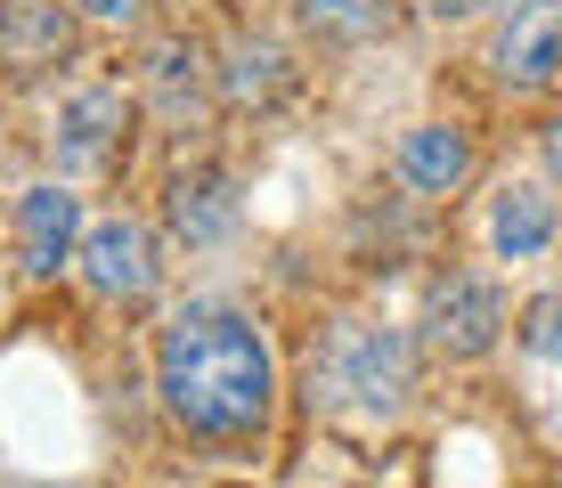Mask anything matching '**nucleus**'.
Instances as JSON below:
<instances>
[{"mask_svg":"<svg viewBox=\"0 0 562 488\" xmlns=\"http://www.w3.org/2000/svg\"><path fill=\"white\" fill-rule=\"evenodd\" d=\"M155 390L196 440H254L278 407V359L254 309L188 302L155 342Z\"/></svg>","mask_w":562,"mask_h":488,"instance_id":"obj_1","label":"nucleus"},{"mask_svg":"<svg viewBox=\"0 0 562 488\" xmlns=\"http://www.w3.org/2000/svg\"><path fill=\"white\" fill-rule=\"evenodd\" d=\"M416 390V350L400 326H375V318H342L318 350V399L342 407L359 423H392Z\"/></svg>","mask_w":562,"mask_h":488,"instance_id":"obj_2","label":"nucleus"},{"mask_svg":"<svg viewBox=\"0 0 562 488\" xmlns=\"http://www.w3.org/2000/svg\"><path fill=\"white\" fill-rule=\"evenodd\" d=\"M497 334H506V293L490 277L457 269V277H440L424 293V350H440V359H481Z\"/></svg>","mask_w":562,"mask_h":488,"instance_id":"obj_3","label":"nucleus"},{"mask_svg":"<svg viewBox=\"0 0 562 488\" xmlns=\"http://www.w3.org/2000/svg\"><path fill=\"white\" fill-rule=\"evenodd\" d=\"M74 261H82V285L99 293V302H147L155 293V237L139 220H123V212L99 220V228H82V252H74Z\"/></svg>","mask_w":562,"mask_h":488,"instance_id":"obj_4","label":"nucleus"},{"mask_svg":"<svg viewBox=\"0 0 562 488\" xmlns=\"http://www.w3.org/2000/svg\"><path fill=\"white\" fill-rule=\"evenodd\" d=\"M490 66L506 90H547L562 82V0H521L506 33L490 42Z\"/></svg>","mask_w":562,"mask_h":488,"instance_id":"obj_5","label":"nucleus"},{"mask_svg":"<svg viewBox=\"0 0 562 488\" xmlns=\"http://www.w3.org/2000/svg\"><path fill=\"white\" fill-rule=\"evenodd\" d=\"M82 252V195L74 188H25L16 195V261H25V277H57V269Z\"/></svg>","mask_w":562,"mask_h":488,"instance_id":"obj_6","label":"nucleus"},{"mask_svg":"<svg viewBox=\"0 0 562 488\" xmlns=\"http://www.w3.org/2000/svg\"><path fill=\"white\" fill-rule=\"evenodd\" d=\"M123 130H131V98L114 82H90L66 114H57V163L66 171H106L114 147H123Z\"/></svg>","mask_w":562,"mask_h":488,"instance_id":"obj_7","label":"nucleus"},{"mask_svg":"<svg viewBox=\"0 0 562 488\" xmlns=\"http://www.w3.org/2000/svg\"><path fill=\"white\" fill-rule=\"evenodd\" d=\"M74 49L66 0H0V66L9 73H49Z\"/></svg>","mask_w":562,"mask_h":488,"instance_id":"obj_8","label":"nucleus"},{"mask_svg":"<svg viewBox=\"0 0 562 488\" xmlns=\"http://www.w3.org/2000/svg\"><path fill=\"white\" fill-rule=\"evenodd\" d=\"M171 237L180 245H221L228 228H237V188H228L221 163H188L180 180H171Z\"/></svg>","mask_w":562,"mask_h":488,"instance_id":"obj_9","label":"nucleus"},{"mask_svg":"<svg viewBox=\"0 0 562 488\" xmlns=\"http://www.w3.org/2000/svg\"><path fill=\"white\" fill-rule=\"evenodd\" d=\"M464 171H473V139H464L457 123H416L408 139H400V180L416 195H449Z\"/></svg>","mask_w":562,"mask_h":488,"instance_id":"obj_10","label":"nucleus"},{"mask_svg":"<svg viewBox=\"0 0 562 488\" xmlns=\"http://www.w3.org/2000/svg\"><path fill=\"white\" fill-rule=\"evenodd\" d=\"M490 245H497V261H538V252L554 245V195L547 188H497V204H490Z\"/></svg>","mask_w":562,"mask_h":488,"instance_id":"obj_11","label":"nucleus"},{"mask_svg":"<svg viewBox=\"0 0 562 488\" xmlns=\"http://www.w3.org/2000/svg\"><path fill=\"white\" fill-rule=\"evenodd\" d=\"M285 82H294V73H285V49H278V42H254V33H245V42H228L221 90L237 98V106H269V98H285Z\"/></svg>","mask_w":562,"mask_h":488,"instance_id":"obj_12","label":"nucleus"},{"mask_svg":"<svg viewBox=\"0 0 562 488\" xmlns=\"http://www.w3.org/2000/svg\"><path fill=\"white\" fill-rule=\"evenodd\" d=\"M147 82H155V106H164L171 123H188V114L204 106V57H196V42H155Z\"/></svg>","mask_w":562,"mask_h":488,"instance_id":"obj_13","label":"nucleus"},{"mask_svg":"<svg viewBox=\"0 0 562 488\" xmlns=\"http://www.w3.org/2000/svg\"><path fill=\"white\" fill-rule=\"evenodd\" d=\"M383 16H392V0H302V25L318 42H367V33H383Z\"/></svg>","mask_w":562,"mask_h":488,"instance_id":"obj_14","label":"nucleus"},{"mask_svg":"<svg viewBox=\"0 0 562 488\" xmlns=\"http://www.w3.org/2000/svg\"><path fill=\"white\" fill-rule=\"evenodd\" d=\"M521 350L547 359V366H562V293H538V302L521 309Z\"/></svg>","mask_w":562,"mask_h":488,"instance_id":"obj_15","label":"nucleus"},{"mask_svg":"<svg viewBox=\"0 0 562 488\" xmlns=\"http://www.w3.org/2000/svg\"><path fill=\"white\" fill-rule=\"evenodd\" d=\"M74 9H82L90 25H131V16L147 9V0H74Z\"/></svg>","mask_w":562,"mask_h":488,"instance_id":"obj_16","label":"nucleus"},{"mask_svg":"<svg viewBox=\"0 0 562 488\" xmlns=\"http://www.w3.org/2000/svg\"><path fill=\"white\" fill-rule=\"evenodd\" d=\"M481 0H424V16H432V25H457V16H473Z\"/></svg>","mask_w":562,"mask_h":488,"instance_id":"obj_17","label":"nucleus"},{"mask_svg":"<svg viewBox=\"0 0 562 488\" xmlns=\"http://www.w3.org/2000/svg\"><path fill=\"white\" fill-rule=\"evenodd\" d=\"M547 171H554V188H562V123L547 130Z\"/></svg>","mask_w":562,"mask_h":488,"instance_id":"obj_18","label":"nucleus"},{"mask_svg":"<svg viewBox=\"0 0 562 488\" xmlns=\"http://www.w3.org/2000/svg\"><path fill=\"white\" fill-rule=\"evenodd\" d=\"M481 9H514V0H481Z\"/></svg>","mask_w":562,"mask_h":488,"instance_id":"obj_19","label":"nucleus"}]
</instances>
